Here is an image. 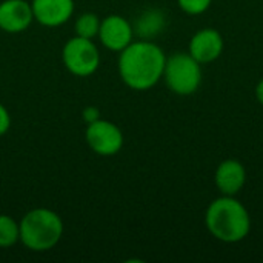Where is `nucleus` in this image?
I'll use <instances>...</instances> for the list:
<instances>
[{
    "mask_svg": "<svg viewBox=\"0 0 263 263\" xmlns=\"http://www.w3.org/2000/svg\"><path fill=\"white\" fill-rule=\"evenodd\" d=\"M34 18L43 26H60L66 23L74 11V0H32Z\"/></svg>",
    "mask_w": 263,
    "mask_h": 263,
    "instance_id": "9d476101",
    "label": "nucleus"
},
{
    "mask_svg": "<svg viewBox=\"0 0 263 263\" xmlns=\"http://www.w3.org/2000/svg\"><path fill=\"white\" fill-rule=\"evenodd\" d=\"M86 143L99 156H114L123 146V134L117 125L108 120H94L86 128Z\"/></svg>",
    "mask_w": 263,
    "mask_h": 263,
    "instance_id": "423d86ee",
    "label": "nucleus"
},
{
    "mask_svg": "<svg viewBox=\"0 0 263 263\" xmlns=\"http://www.w3.org/2000/svg\"><path fill=\"white\" fill-rule=\"evenodd\" d=\"M165 25H166V15L159 9H149L139 17L136 23V31L143 39H151L160 34Z\"/></svg>",
    "mask_w": 263,
    "mask_h": 263,
    "instance_id": "f8f14e48",
    "label": "nucleus"
},
{
    "mask_svg": "<svg viewBox=\"0 0 263 263\" xmlns=\"http://www.w3.org/2000/svg\"><path fill=\"white\" fill-rule=\"evenodd\" d=\"M180 9L188 15H200L206 12L213 0H177Z\"/></svg>",
    "mask_w": 263,
    "mask_h": 263,
    "instance_id": "2eb2a0df",
    "label": "nucleus"
},
{
    "mask_svg": "<svg viewBox=\"0 0 263 263\" xmlns=\"http://www.w3.org/2000/svg\"><path fill=\"white\" fill-rule=\"evenodd\" d=\"M205 225L214 239L223 243H237L250 234L251 216L234 196H222L208 205Z\"/></svg>",
    "mask_w": 263,
    "mask_h": 263,
    "instance_id": "f03ea898",
    "label": "nucleus"
},
{
    "mask_svg": "<svg viewBox=\"0 0 263 263\" xmlns=\"http://www.w3.org/2000/svg\"><path fill=\"white\" fill-rule=\"evenodd\" d=\"M62 57L68 71L79 77L91 76L97 71L100 63L97 46L91 42V39H83L79 35L66 42Z\"/></svg>",
    "mask_w": 263,
    "mask_h": 263,
    "instance_id": "39448f33",
    "label": "nucleus"
},
{
    "mask_svg": "<svg viewBox=\"0 0 263 263\" xmlns=\"http://www.w3.org/2000/svg\"><path fill=\"white\" fill-rule=\"evenodd\" d=\"M256 99L259 100V103L263 106V79L256 86Z\"/></svg>",
    "mask_w": 263,
    "mask_h": 263,
    "instance_id": "a211bd4d",
    "label": "nucleus"
},
{
    "mask_svg": "<svg viewBox=\"0 0 263 263\" xmlns=\"http://www.w3.org/2000/svg\"><path fill=\"white\" fill-rule=\"evenodd\" d=\"M247 182V170L242 162L236 159H227L219 163L214 183L222 196H236L242 191Z\"/></svg>",
    "mask_w": 263,
    "mask_h": 263,
    "instance_id": "9b49d317",
    "label": "nucleus"
},
{
    "mask_svg": "<svg viewBox=\"0 0 263 263\" xmlns=\"http://www.w3.org/2000/svg\"><path fill=\"white\" fill-rule=\"evenodd\" d=\"M99 111L97 109H94V108H88L86 111H85V120L88 119V122L91 123V122H94V120H97L99 117Z\"/></svg>",
    "mask_w": 263,
    "mask_h": 263,
    "instance_id": "f3484780",
    "label": "nucleus"
},
{
    "mask_svg": "<svg viewBox=\"0 0 263 263\" xmlns=\"http://www.w3.org/2000/svg\"><path fill=\"white\" fill-rule=\"evenodd\" d=\"M9 125H11V117L6 108L0 103V136H3L9 129Z\"/></svg>",
    "mask_w": 263,
    "mask_h": 263,
    "instance_id": "dca6fc26",
    "label": "nucleus"
},
{
    "mask_svg": "<svg viewBox=\"0 0 263 263\" xmlns=\"http://www.w3.org/2000/svg\"><path fill=\"white\" fill-rule=\"evenodd\" d=\"M166 55L163 49L148 40L131 42L119 57V74L126 86L146 91L163 77Z\"/></svg>",
    "mask_w": 263,
    "mask_h": 263,
    "instance_id": "f257e3e1",
    "label": "nucleus"
},
{
    "mask_svg": "<svg viewBox=\"0 0 263 263\" xmlns=\"http://www.w3.org/2000/svg\"><path fill=\"white\" fill-rule=\"evenodd\" d=\"M223 46H225L223 37L217 29L203 28L191 37L188 52L200 65H205L217 60L223 52Z\"/></svg>",
    "mask_w": 263,
    "mask_h": 263,
    "instance_id": "0eeeda50",
    "label": "nucleus"
},
{
    "mask_svg": "<svg viewBox=\"0 0 263 263\" xmlns=\"http://www.w3.org/2000/svg\"><path fill=\"white\" fill-rule=\"evenodd\" d=\"M99 28H100V20L92 12L82 14L76 22V32L79 37H83V39L96 37L99 34Z\"/></svg>",
    "mask_w": 263,
    "mask_h": 263,
    "instance_id": "4468645a",
    "label": "nucleus"
},
{
    "mask_svg": "<svg viewBox=\"0 0 263 263\" xmlns=\"http://www.w3.org/2000/svg\"><path fill=\"white\" fill-rule=\"evenodd\" d=\"M34 18L31 3L25 0H5L0 3V29L17 34L31 25Z\"/></svg>",
    "mask_w": 263,
    "mask_h": 263,
    "instance_id": "1a4fd4ad",
    "label": "nucleus"
},
{
    "mask_svg": "<svg viewBox=\"0 0 263 263\" xmlns=\"http://www.w3.org/2000/svg\"><path fill=\"white\" fill-rule=\"evenodd\" d=\"M133 26L122 15L112 14L100 22L99 37L105 48L111 51H123L133 42Z\"/></svg>",
    "mask_w": 263,
    "mask_h": 263,
    "instance_id": "6e6552de",
    "label": "nucleus"
},
{
    "mask_svg": "<svg viewBox=\"0 0 263 263\" xmlns=\"http://www.w3.org/2000/svg\"><path fill=\"white\" fill-rule=\"evenodd\" d=\"M162 79L174 94L191 96L202 85V66L190 52H174L166 59Z\"/></svg>",
    "mask_w": 263,
    "mask_h": 263,
    "instance_id": "20e7f679",
    "label": "nucleus"
},
{
    "mask_svg": "<svg viewBox=\"0 0 263 263\" xmlns=\"http://www.w3.org/2000/svg\"><path fill=\"white\" fill-rule=\"evenodd\" d=\"M20 242L31 251H48L54 248L63 234V222L51 210L35 208L25 214L18 223Z\"/></svg>",
    "mask_w": 263,
    "mask_h": 263,
    "instance_id": "7ed1b4c3",
    "label": "nucleus"
},
{
    "mask_svg": "<svg viewBox=\"0 0 263 263\" xmlns=\"http://www.w3.org/2000/svg\"><path fill=\"white\" fill-rule=\"evenodd\" d=\"M20 240V230L18 223L5 214H0V248L12 247Z\"/></svg>",
    "mask_w": 263,
    "mask_h": 263,
    "instance_id": "ddd939ff",
    "label": "nucleus"
}]
</instances>
